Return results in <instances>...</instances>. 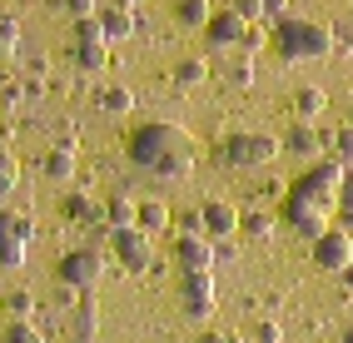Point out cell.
I'll return each instance as SVG.
<instances>
[{
    "label": "cell",
    "instance_id": "cell-1",
    "mask_svg": "<svg viewBox=\"0 0 353 343\" xmlns=\"http://www.w3.org/2000/svg\"><path fill=\"white\" fill-rule=\"evenodd\" d=\"M194 154H199L194 134L174 120H145L130 129V159L154 179H190Z\"/></svg>",
    "mask_w": 353,
    "mask_h": 343
},
{
    "label": "cell",
    "instance_id": "cell-2",
    "mask_svg": "<svg viewBox=\"0 0 353 343\" xmlns=\"http://www.w3.org/2000/svg\"><path fill=\"white\" fill-rule=\"evenodd\" d=\"M274 50L284 60H323L334 55V25H319V20H289L279 15L274 20Z\"/></svg>",
    "mask_w": 353,
    "mask_h": 343
},
{
    "label": "cell",
    "instance_id": "cell-3",
    "mask_svg": "<svg viewBox=\"0 0 353 343\" xmlns=\"http://www.w3.org/2000/svg\"><path fill=\"white\" fill-rule=\"evenodd\" d=\"M339 214V204H328L323 194H314V189H303V185H294L289 194H284V219L299 229L303 239H319L323 229H328V219Z\"/></svg>",
    "mask_w": 353,
    "mask_h": 343
},
{
    "label": "cell",
    "instance_id": "cell-4",
    "mask_svg": "<svg viewBox=\"0 0 353 343\" xmlns=\"http://www.w3.org/2000/svg\"><path fill=\"white\" fill-rule=\"evenodd\" d=\"M279 154V140L264 129H239V134H229V140L219 145V165L224 169H264L269 159Z\"/></svg>",
    "mask_w": 353,
    "mask_h": 343
},
{
    "label": "cell",
    "instance_id": "cell-5",
    "mask_svg": "<svg viewBox=\"0 0 353 343\" xmlns=\"http://www.w3.org/2000/svg\"><path fill=\"white\" fill-rule=\"evenodd\" d=\"M110 249H114V259H120V269H130V273H150L154 259H159L154 234H150V229H139V224L110 229Z\"/></svg>",
    "mask_w": 353,
    "mask_h": 343
},
{
    "label": "cell",
    "instance_id": "cell-6",
    "mask_svg": "<svg viewBox=\"0 0 353 343\" xmlns=\"http://www.w3.org/2000/svg\"><path fill=\"white\" fill-rule=\"evenodd\" d=\"M179 304L184 313L194 318H214L219 309V284H214V269H194V273H179Z\"/></svg>",
    "mask_w": 353,
    "mask_h": 343
},
{
    "label": "cell",
    "instance_id": "cell-7",
    "mask_svg": "<svg viewBox=\"0 0 353 343\" xmlns=\"http://www.w3.org/2000/svg\"><path fill=\"white\" fill-rule=\"evenodd\" d=\"M55 279L60 284H70V289H95L100 279H105V254L95 244H85V249H70V254L60 259V269H55Z\"/></svg>",
    "mask_w": 353,
    "mask_h": 343
},
{
    "label": "cell",
    "instance_id": "cell-8",
    "mask_svg": "<svg viewBox=\"0 0 353 343\" xmlns=\"http://www.w3.org/2000/svg\"><path fill=\"white\" fill-rule=\"evenodd\" d=\"M353 264V234L343 224H328L323 234L314 239V269H323V273H343Z\"/></svg>",
    "mask_w": 353,
    "mask_h": 343
},
{
    "label": "cell",
    "instance_id": "cell-9",
    "mask_svg": "<svg viewBox=\"0 0 353 343\" xmlns=\"http://www.w3.org/2000/svg\"><path fill=\"white\" fill-rule=\"evenodd\" d=\"M170 259L179 264V273H194V269H214V239L209 234H190V229H179L170 239Z\"/></svg>",
    "mask_w": 353,
    "mask_h": 343
},
{
    "label": "cell",
    "instance_id": "cell-10",
    "mask_svg": "<svg viewBox=\"0 0 353 343\" xmlns=\"http://www.w3.org/2000/svg\"><path fill=\"white\" fill-rule=\"evenodd\" d=\"M35 239V229L26 214H0V269H20L26 264V249Z\"/></svg>",
    "mask_w": 353,
    "mask_h": 343
},
{
    "label": "cell",
    "instance_id": "cell-11",
    "mask_svg": "<svg viewBox=\"0 0 353 343\" xmlns=\"http://www.w3.org/2000/svg\"><path fill=\"white\" fill-rule=\"evenodd\" d=\"M244 35H249V20L239 15V10H214L209 15V25H204V40L214 45V50H229V45H244Z\"/></svg>",
    "mask_w": 353,
    "mask_h": 343
},
{
    "label": "cell",
    "instance_id": "cell-12",
    "mask_svg": "<svg viewBox=\"0 0 353 343\" xmlns=\"http://www.w3.org/2000/svg\"><path fill=\"white\" fill-rule=\"evenodd\" d=\"M199 219H204V234L209 239H234L239 234V204H229V199H204L199 204Z\"/></svg>",
    "mask_w": 353,
    "mask_h": 343
},
{
    "label": "cell",
    "instance_id": "cell-13",
    "mask_svg": "<svg viewBox=\"0 0 353 343\" xmlns=\"http://www.w3.org/2000/svg\"><path fill=\"white\" fill-rule=\"evenodd\" d=\"M284 149H289V154H299V159H323L328 134H323L319 125H309V120H294V125H289V134H284Z\"/></svg>",
    "mask_w": 353,
    "mask_h": 343
},
{
    "label": "cell",
    "instance_id": "cell-14",
    "mask_svg": "<svg viewBox=\"0 0 353 343\" xmlns=\"http://www.w3.org/2000/svg\"><path fill=\"white\" fill-rule=\"evenodd\" d=\"M70 60L80 65V70H105L110 65V40H70Z\"/></svg>",
    "mask_w": 353,
    "mask_h": 343
},
{
    "label": "cell",
    "instance_id": "cell-15",
    "mask_svg": "<svg viewBox=\"0 0 353 343\" xmlns=\"http://www.w3.org/2000/svg\"><path fill=\"white\" fill-rule=\"evenodd\" d=\"M100 25H105V40L110 45L114 40H130L134 35V10L120 6V0H114V6H100Z\"/></svg>",
    "mask_w": 353,
    "mask_h": 343
},
{
    "label": "cell",
    "instance_id": "cell-16",
    "mask_svg": "<svg viewBox=\"0 0 353 343\" xmlns=\"http://www.w3.org/2000/svg\"><path fill=\"white\" fill-rule=\"evenodd\" d=\"M60 214H65V219H80V224H100V219H105V204H95L85 189H70V194L60 199Z\"/></svg>",
    "mask_w": 353,
    "mask_h": 343
},
{
    "label": "cell",
    "instance_id": "cell-17",
    "mask_svg": "<svg viewBox=\"0 0 353 343\" xmlns=\"http://www.w3.org/2000/svg\"><path fill=\"white\" fill-rule=\"evenodd\" d=\"M294 120H309V125H319L323 120V110H328V95L319 85H303V90H294Z\"/></svg>",
    "mask_w": 353,
    "mask_h": 343
},
{
    "label": "cell",
    "instance_id": "cell-18",
    "mask_svg": "<svg viewBox=\"0 0 353 343\" xmlns=\"http://www.w3.org/2000/svg\"><path fill=\"white\" fill-rule=\"evenodd\" d=\"M40 174L55 179V185H70V179H75V149H70V145H55L50 154L40 159Z\"/></svg>",
    "mask_w": 353,
    "mask_h": 343
},
{
    "label": "cell",
    "instance_id": "cell-19",
    "mask_svg": "<svg viewBox=\"0 0 353 343\" xmlns=\"http://www.w3.org/2000/svg\"><path fill=\"white\" fill-rule=\"evenodd\" d=\"M209 15H214L209 0H174V25H179V30H204Z\"/></svg>",
    "mask_w": 353,
    "mask_h": 343
},
{
    "label": "cell",
    "instance_id": "cell-20",
    "mask_svg": "<svg viewBox=\"0 0 353 343\" xmlns=\"http://www.w3.org/2000/svg\"><path fill=\"white\" fill-rule=\"evenodd\" d=\"M125 224H139V199L110 194V199H105V229H125Z\"/></svg>",
    "mask_w": 353,
    "mask_h": 343
},
{
    "label": "cell",
    "instance_id": "cell-21",
    "mask_svg": "<svg viewBox=\"0 0 353 343\" xmlns=\"http://www.w3.org/2000/svg\"><path fill=\"white\" fill-rule=\"evenodd\" d=\"M174 224V209L164 199H139V229H150V234H164V229Z\"/></svg>",
    "mask_w": 353,
    "mask_h": 343
},
{
    "label": "cell",
    "instance_id": "cell-22",
    "mask_svg": "<svg viewBox=\"0 0 353 343\" xmlns=\"http://www.w3.org/2000/svg\"><path fill=\"white\" fill-rule=\"evenodd\" d=\"M95 105L110 110V114H130V110H134V90H130V85H105L100 95H95Z\"/></svg>",
    "mask_w": 353,
    "mask_h": 343
},
{
    "label": "cell",
    "instance_id": "cell-23",
    "mask_svg": "<svg viewBox=\"0 0 353 343\" xmlns=\"http://www.w3.org/2000/svg\"><path fill=\"white\" fill-rule=\"evenodd\" d=\"M209 80V65L204 60H179L174 65V90H194V85H204Z\"/></svg>",
    "mask_w": 353,
    "mask_h": 343
},
{
    "label": "cell",
    "instance_id": "cell-24",
    "mask_svg": "<svg viewBox=\"0 0 353 343\" xmlns=\"http://www.w3.org/2000/svg\"><path fill=\"white\" fill-rule=\"evenodd\" d=\"M0 343H45V333L30 324V318H10V324H6V338H0Z\"/></svg>",
    "mask_w": 353,
    "mask_h": 343
},
{
    "label": "cell",
    "instance_id": "cell-25",
    "mask_svg": "<svg viewBox=\"0 0 353 343\" xmlns=\"http://www.w3.org/2000/svg\"><path fill=\"white\" fill-rule=\"evenodd\" d=\"M0 309H6L10 318H30V313H35V293L15 289V293H6V299H0Z\"/></svg>",
    "mask_w": 353,
    "mask_h": 343
},
{
    "label": "cell",
    "instance_id": "cell-26",
    "mask_svg": "<svg viewBox=\"0 0 353 343\" xmlns=\"http://www.w3.org/2000/svg\"><path fill=\"white\" fill-rule=\"evenodd\" d=\"M328 149H334L339 165H353V125H343V129L328 134Z\"/></svg>",
    "mask_w": 353,
    "mask_h": 343
},
{
    "label": "cell",
    "instance_id": "cell-27",
    "mask_svg": "<svg viewBox=\"0 0 353 343\" xmlns=\"http://www.w3.org/2000/svg\"><path fill=\"white\" fill-rule=\"evenodd\" d=\"M239 234H249V239H269V234H274V219H269V214H244V219H239Z\"/></svg>",
    "mask_w": 353,
    "mask_h": 343
},
{
    "label": "cell",
    "instance_id": "cell-28",
    "mask_svg": "<svg viewBox=\"0 0 353 343\" xmlns=\"http://www.w3.org/2000/svg\"><path fill=\"white\" fill-rule=\"evenodd\" d=\"M15 179H20V165H15V154H6V149H0V199H6V194L15 189Z\"/></svg>",
    "mask_w": 353,
    "mask_h": 343
},
{
    "label": "cell",
    "instance_id": "cell-29",
    "mask_svg": "<svg viewBox=\"0 0 353 343\" xmlns=\"http://www.w3.org/2000/svg\"><path fill=\"white\" fill-rule=\"evenodd\" d=\"M60 10L70 20H90V15H100V0H60Z\"/></svg>",
    "mask_w": 353,
    "mask_h": 343
},
{
    "label": "cell",
    "instance_id": "cell-30",
    "mask_svg": "<svg viewBox=\"0 0 353 343\" xmlns=\"http://www.w3.org/2000/svg\"><path fill=\"white\" fill-rule=\"evenodd\" d=\"M15 45H20V25H15L10 15H0V55L10 60V50H15Z\"/></svg>",
    "mask_w": 353,
    "mask_h": 343
},
{
    "label": "cell",
    "instance_id": "cell-31",
    "mask_svg": "<svg viewBox=\"0 0 353 343\" xmlns=\"http://www.w3.org/2000/svg\"><path fill=\"white\" fill-rule=\"evenodd\" d=\"M234 10H239V15L249 20V25H254V20H269V10H264V0H234Z\"/></svg>",
    "mask_w": 353,
    "mask_h": 343
},
{
    "label": "cell",
    "instance_id": "cell-32",
    "mask_svg": "<svg viewBox=\"0 0 353 343\" xmlns=\"http://www.w3.org/2000/svg\"><path fill=\"white\" fill-rule=\"evenodd\" d=\"M229 85H254V60H249V55L229 70Z\"/></svg>",
    "mask_w": 353,
    "mask_h": 343
},
{
    "label": "cell",
    "instance_id": "cell-33",
    "mask_svg": "<svg viewBox=\"0 0 353 343\" xmlns=\"http://www.w3.org/2000/svg\"><path fill=\"white\" fill-rule=\"evenodd\" d=\"M254 338H259V343H284V329H279V324H259Z\"/></svg>",
    "mask_w": 353,
    "mask_h": 343
},
{
    "label": "cell",
    "instance_id": "cell-34",
    "mask_svg": "<svg viewBox=\"0 0 353 343\" xmlns=\"http://www.w3.org/2000/svg\"><path fill=\"white\" fill-rule=\"evenodd\" d=\"M334 45H339V50H353V20H343V25H334Z\"/></svg>",
    "mask_w": 353,
    "mask_h": 343
},
{
    "label": "cell",
    "instance_id": "cell-35",
    "mask_svg": "<svg viewBox=\"0 0 353 343\" xmlns=\"http://www.w3.org/2000/svg\"><path fill=\"white\" fill-rule=\"evenodd\" d=\"M264 10H269V20H279V15L289 10V0H264Z\"/></svg>",
    "mask_w": 353,
    "mask_h": 343
},
{
    "label": "cell",
    "instance_id": "cell-36",
    "mask_svg": "<svg viewBox=\"0 0 353 343\" xmlns=\"http://www.w3.org/2000/svg\"><path fill=\"white\" fill-rule=\"evenodd\" d=\"M339 279H343V289H353V264H348V269L339 273Z\"/></svg>",
    "mask_w": 353,
    "mask_h": 343
},
{
    "label": "cell",
    "instance_id": "cell-37",
    "mask_svg": "<svg viewBox=\"0 0 353 343\" xmlns=\"http://www.w3.org/2000/svg\"><path fill=\"white\" fill-rule=\"evenodd\" d=\"M194 343H229V338H219V333H204V338H194Z\"/></svg>",
    "mask_w": 353,
    "mask_h": 343
},
{
    "label": "cell",
    "instance_id": "cell-38",
    "mask_svg": "<svg viewBox=\"0 0 353 343\" xmlns=\"http://www.w3.org/2000/svg\"><path fill=\"white\" fill-rule=\"evenodd\" d=\"M120 6H130V10H139V6H145V0H120Z\"/></svg>",
    "mask_w": 353,
    "mask_h": 343
},
{
    "label": "cell",
    "instance_id": "cell-39",
    "mask_svg": "<svg viewBox=\"0 0 353 343\" xmlns=\"http://www.w3.org/2000/svg\"><path fill=\"white\" fill-rule=\"evenodd\" d=\"M343 343H353V324H348V329H343Z\"/></svg>",
    "mask_w": 353,
    "mask_h": 343
},
{
    "label": "cell",
    "instance_id": "cell-40",
    "mask_svg": "<svg viewBox=\"0 0 353 343\" xmlns=\"http://www.w3.org/2000/svg\"><path fill=\"white\" fill-rule=\"evenodd\" d=\"M229 343H259V338H229Z\"/></svg>",
    "mask_w": 353,
    "mask_h": 343
},
{
    "label": "cell",
    "instance_id": "cell-41",
    "mask_svg": "<svg viewBox=\"0 0 353 343\" xmlns=\"http://www.w3.org/2000/svg\"><path fill=\"white\" fill-rule=\"evenodd\" d=\"M348 125H353V105H348Z\"/></svg>",
    "mask_w": 353,
    "mask_h": 343
}]
</instances>
